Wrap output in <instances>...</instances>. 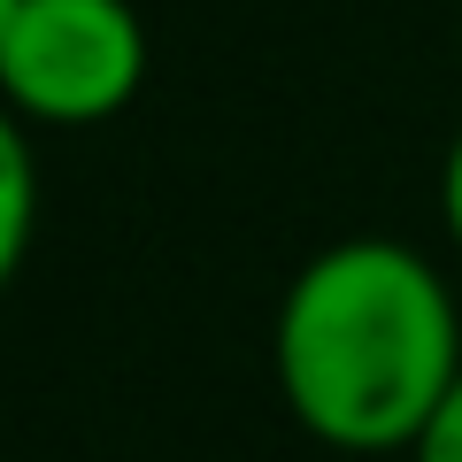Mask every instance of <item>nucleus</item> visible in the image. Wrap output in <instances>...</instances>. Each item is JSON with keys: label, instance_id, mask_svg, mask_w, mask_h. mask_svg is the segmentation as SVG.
<instances>
[{"label": "nucleus", "instance_id": "nucleus-1", "mask_svg": "<svg viewBox=\"0 0 462 462\" xmlns=\"http://www.w3.org/2000/svg\"><path fill=\"white\" fill-rule=\"evenodd\" d=\"M278 401L331 455H416L462 378V309L393 231H346L285 278L270 316Z\"/></svg>", "mask_w": 462, "mask_h": 462}, {"label": "nucleus", "instance_id": "nucleus-2", "mask_svg": "<svg viewBox=\"0 0 462 462\" xmlns=\"http://www.w3.org/2000/svg\"><path fill=\"white\" fill-rule=\"evenodd\" d=\"M147 85L132 0H0V93L32 132H93Z\"/></svg>", "mask_w": 462, "mask_h": 462}, {"label": "nucleus", "instance_id": "nucleus-3", "mask_svg": "<svg viewBox=\"0 0 462 462\" xmlns=\"http://www.w3.org/2000/svg\"><path fill=\"white\" fill-rule=\"evenodd\" d=\"M32 200H39V162H32V124H0V278H16L32 254Z\"/></svg>", "mask_w": 462, "mask_h": 462}, {"label": "nucleus", "instance_id": "nucleus-4", "mask_svg": "<svg viewBox=\"0 0 462 462\" xmlns=\"http://www.w3.org/2000/svg\"><path fill=\"white\" fill-rule=\"evenodd\" d=\"M409 462H462V378H455V393L439 401V416H431V431L416 439Z\"/></svg>", "mask_w": 462, "mask_h": 462}, {"label": "nucleus", "instance_id": "nucleus-5", "mask_svg": "<svg viewBox=\"0 0 462 462\" xmlns=\"http://www.w3.org/2000/svg\"><path fill=\"white\" fill-rule=\"evenodd\" d=\"M439 224H447V239L462 254V132L447 139V162H439Z\"/></svg>", "mask_w": 462, "mask_h": 462}]
</instances>
